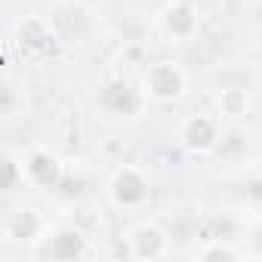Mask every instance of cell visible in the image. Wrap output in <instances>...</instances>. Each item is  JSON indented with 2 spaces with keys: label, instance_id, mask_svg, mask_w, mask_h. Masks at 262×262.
I'll return each mask as SVG.
<instances>
[{
  "label": "cell",
  "instance_id": "12",
  "mask_svg": "<svg viewBox=\"0 0 262 262\" xmlns=\"http://www.w3.org/2000/svg\"><path fill=\"white\" fill-rule=\"evenodd\" d=\"M25 164H19L13 155L7 158V191H16L19 185H25Z\"/></svg>",
  "mask_w": 262,
  "mask_h": 262
},
{
  "label": "cell",
  "instance_id": "4",
  "mask_svg": "<svg viewBox=\"0 0 262 262\" xmlns=\"http://www.w3.org/2000/svg\"><path fill=\"white\" fill-rule=\"evenodd\" d=\"M16 43H19L22 56H47L56 50V31L50 28L47 19L28 16L16 25Z\"/></svg>",
  "mask_w": 262,
  "mask_h": 262
},
{
  "label": "cell",
  "instance_id": "3",
  "mask_svg": "<svg viewBox=\"0 0 262 262\" xmlns=\"http://www.w3.org/2000/svg\"><path fill=\"white\" fill-rule=\"evenodd\" d=\"M179 145L188 155H210L219 145V126L210 114H191L179 123Z\"/></svg>",
  "mask_w": 262,
  "mask_h": 262
},
{
  "label": "cell",
  "instance_id": "15",
  "mask_svg": "<svg viewBox=\"0 0 262 262\" xmlns=\"http://www.w3.org/2000/svg\"><path fill=\"white\" fill-rule=\"evenodd\" d=\"M62 4H74V0H62Z\"/></svg>",
  "mask_w": 262,
  "mask_h": 262
},
{
  "label": "cell",
  "instance_id": "5",
  "mask_svg": "<svg viewBox=\"0 0 262 262\" xmlns=\"http://www.w3.org/2000/svg\"><path fill=\"white\" fill-rule=\"evenodd\" d=\"M22 164H25L28 182L37 185V188H56L62 182V161L47 148H34Z\"/></svg>",
  "mask_w": 262,
  "mask_h": 262
},
{
  "label": "cell",
  "instance_id": "7",
  "mask_svg": "<svg viewBox=\"0 0 262 262\" xmlns=\"http://www.w3.org/2000/svg\"><path fill=\"white\" fill-rule=\"evenodd\" d=\"M167 250H170V241L158 225H139L129 234V256L133 259H148L151 262V259L167 256Z\"/></svg>",
  "mask_w": 262,
  "mask_h": 262
},
{
  "label": "cell",
  "instance_id": "1",
  "mask_svg": "<svg viewBox=\"0 0 262 262\" xmlns=\"http://www.w3.org/2000/svg\"><path fill=\"white\" fill-rule=\"evenodd\" d=\"M188 90V77L176 62H155L142 74V96L155 102H176Z\"/></svg>",
  "mask_w": 262,
  "mask_h": 262
},
{
  "label": "cell",
  "instance_id": "14",
  "mask_svg": "<svg viewBox=\"0 0 262 262\" xmlns=\"http://www.w3.org/2000/svg\"><path fill=\"white\" fill-rule=\"evenodd\" d=\"M256 47H259V50H262V25H259V28H256Z\"/></svg>",
  "mask_w": 262,
  "mask_h": 262
},
{
  "label": "cell",
  "instance_id": "6",
  "mask_svg": "<svg viewBox=\"0 0 262 262\" xmlns=\"http://www.w3.org/2000/svg\"><path fill=\"white\" fill-rule=\"evenodd\" d=\"M43 219H40V213L37 210H31V207H19V210H13L10 216H7V222H4V241H28V244H34V241H40L43 237Z\"/></svg>",
  "mask_w": 262,
  "mask_h": 262
},
{
  "label": "cell",
  "instance_id": "2",
  "mask_svg": "<svg viewBox=\"0 0 262 262\" xmlns=\"http://www.w3.org/2000/svg\"><path fill=\"white\" fill-rule=\"evenodd\" d=\"M148 179L142 170L136 167H120L114 170V176L108 179V198L114 207H126V210H133L139 204L148 201Z\"/></svg>",
  "mask_w": 262,
  "mask_h": 262
},
{
  "label": "cell",
  "instance_id": "8",
  "mask_svg": "<svg viewBox=\"0 0 262 262\" xmlns=\"http://www.w3.org/2000/svg\"><path fill=\"white\" fill-rule=\"evenodd\" d=\"M90 247H86V237L83 231H77L74 225H62L56 228L50 237H47V256L50 259H80L86 256Z\"/></svg>",
  "mask_w": 262,
  "mask_h": 262
},
{
  "label": "cell",
  "instance_id": "13",
  "mask_svg": "<svg viewBox=\"0 0 262 262\" xmlns=\"http://www.w3.org/2000/svg\"><path fill=\"white\" fill-rule=\"evenodd\" d=\"M4 114L16 117V86L13 83H4Z\"/></svg>",
  "mask_w": 262,
  "mask_h": 262
},
{
  "label": "cell",
  "instance_id": "11",
  "mask_svg": "<svg viewBox=\"0 0 262 262\" xmlns=\"http://www.w3.org/2000/svg\"><path fill=\"white\" fill-rule=\"evenodd\" d=\"M241 256H244V250H237L234 244H228V241H222V237H210V241H207V247H204V250H198V259H204V262L241 259Z\"/></svg>",
  "mask_w": 262,
  "mask_h": 262
},
{
  "label": "cell",
  "instance_id": "10",
  "mask_svg": "<svg viewBox=\"0 0 262 262\" xmlns=\"http://www.w3.org/2000/svg\"><path fill=\"white\" fill-rule=\"evenodd\" d=\"M164 22H167V31L173 37H179V40H188L194 34V28H198V16H194V10L188 4H173L167 10Z\"/></svg>",
  "mask_w": 262,
  "mask_h": 262
},
{
  "label": "cell",
  "instance_id": "9",
  "mask_svg": "<svg viewBox=\"0 0 262 262\" xmlns=\"http://www.w3.org/2000/svg\"><path fill=\"white\" fill-rule=\"evenodd\" d=\"M250 105H253V99H250V93H247L244 86H225V90H219V96H216V108H219V114L228 117V120L247 117V114H250Z\"/></svg>",
  "mask_w": 262,
  "mask_h": 262
}]
</instances>
